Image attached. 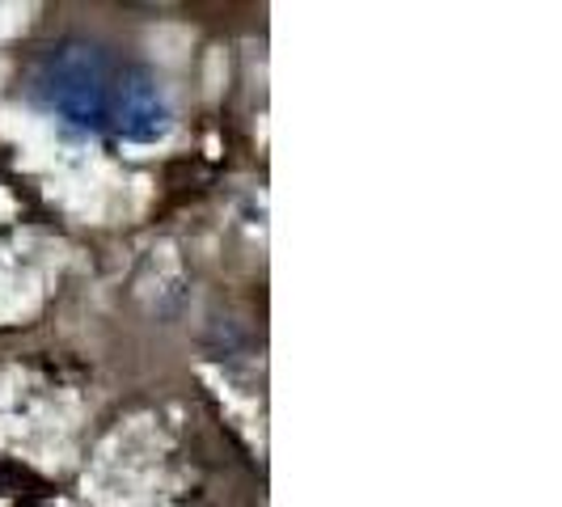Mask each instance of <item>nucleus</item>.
<instances>
[{
  "instance_id": "1",
  "label": "nucleus",
  "mask_w": 562,
  "mask_h": 507,
  "mask_svg": "<svg viewBox=\"0 0 562 507\" xmlns=\"http://www.w3.org/2000/svg\"><path fill=\"white\" fill-rule=\"evenodd\" d=\"M111 52L98 38L68 34L52 43L38 68H34V93L47 111L81 127V132H102L111 119V89H114Z\"/></svg>"
},
{
  "instance_id": "2",
  "label": "nucleus",
  "mask_w": 562,
  "mask_h": 507,
  "mask_svg": "<svg viewBox=\"0 0 562 507\" xmlns=\"http://www.w3.org/2000/svg\"><path fill=\"white\" fill-rule=\"evenodd\" d=\"M106 127L123 144H161L173 132V102L157 68L127 64L114 72Z\"/></svg>"
}]
</instances>
